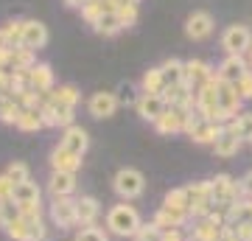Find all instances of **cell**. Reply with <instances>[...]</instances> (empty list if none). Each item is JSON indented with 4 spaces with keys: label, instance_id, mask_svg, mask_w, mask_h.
Returning a JSON list of instances; mask_svg holds the SVG:
<instances>
[{
    "label": "cell",
    "instance_id": "6da1fadb",
    "mask_svg": "<svg viewBox=\"0 0 252 241\" xmlns=\"http://www.w3.org/2000/svg\"><path fill=\"white\" fill-rule=\"evenodd\" d=\"M140 213H137L135 205H129V202H118V205L109 207L107 213V230L112 236H121V239H135V233L140 230Z\"/></svg>",
    "mask_w": 252,
    "mask_h": 241
},
{
    "label": "cell",
    "instance_id": "7a4b0ae2",
    "mask_svg": "<svg viewBox=\"0 0 252 241\" xmlns=\"http://www.w3.org/2000/svg\"><path fill=\"white\" fill-rule=\"evenodd\" d=\"M207 182H210V202H213V207L224 210V213L241 199V188H238V182L230 174H216Z\"/></svg>",
    "mask_w": 252,
    "mask_h": 241
},
{
    "label": "cell",
    "instance_id": "3957f363",
    "mask_svg": "<svg viewBox=\"0 0 252 241\" xmlns=\"http://www.w3.org/2000/svg\"><path fill=\"white\" fill-rule=\"evenodd\" d=\"M112 191L121 197V202H132V199L143 197L146 177H143L137 169L126 166V169H121V171L115 174V179H112Z\"/></svg>",
    "mask_w": 252,
    "mask_h": 241
},
{
    "label": "cell",
    "instance_id": "277c9868",
    "mask_svg": "<svg viewBox=\"0 0 252 241\" xmlns=\"http://www.w3.org/2000/svg\"><path fill=\"white\" fill-rule=\"evenodd\" d=\"M185 197H188L190 219H202V216H207L213 210V202H210V182H207V179H199V182L185 185Z\"/></svg>",
    "mask_w": 252,
    "mask_h": 241
},
{
    "label": "cell",
    "instance_id": "5b68a950",
    "mask_svg": "<svg viewBox=\"0 0 252 241\" xmlns=\"http://www.w3.org/2000/svg\"><path fill=\"white\" fill-rule=\"evenodd\" d=\"M210 81H216V70L207 62H202V59H188V62H182V84H185V87H190L196 93V90H202L205 84H210Z\"/></svg>",
    "mask_w": 252,
    "mask_h": 241
},
{
    "label": "cell",
    "instance_id": "8992f818",
    "mask_svg": "<svg viewBox=\"0 0 252 241\" xmlns=\"http://www.w3.org/2000/svg\"><path fill=\"white\" fill-rule=\"evenodd\" d=\"M221 48L227 56H244L252 48V31L247 26H230L221 34Z\"/></svg>",
    "mask_w": 252,
    "mask_h": 241
},
{
    "label": "cell",
    "instance_id": "52a82bcc",
    "mask_svg": "<svg viewBox=\"0 0 252 241\" xmlns=\"http://www.w3.org/2000/svg\"><path fill=\"white\" fill-rule=\"evenodd\" d=\"M216 101H219V112L224 115V124H230V121L241 112V104H244L233 84L219 81V79H216Z\"/></svg>",
    "mask_w": 252,
    "mask_h": 241
},
{
    "label": "cell",
    "instance_id": "ba28073f",
    "mask_svg": "<svg viewBox=\"0 0 252 241\" xmlns=\"http://www.w3.org/2000/svg\"><path fill=\"white\" fill-rule=\"evenodd\" d=\"M51 222L59 227V230H70L76 227V199L73 197H59V199H51Z\"/></svg>",
    "mask_w": 252,
    "mask_h": 241
},
{
    "label": "cell",
    "instance_id": "9c48e42d",
    "mask_svg": "<svg viewBox=\"0 0 252 241\" xmlns=\"http://www.w3.org/2000/svg\"><path fill=\"white\" fill-rule=\"evenodd\" d=\"M135 109H137V115L143 118V121L157 124V121L162 118V112L168 109V104H165V99H162V96H157V93H140V99H137Z\"/></svg>",
    "mask_w": 252,
    "mask_h": 241
},
{
    "label": "cell",
    "instance_id": "30bf717a",
    "mask_svg": "<svg viewBox=\"0 0 252 241\" xmlns=\"http://www.w3.org/2000/svg\"><path fill=\"white\" fill-rule=\"evenodd\" d=\"M59 146H62V149H67L70 154H76V157H84V154H87V149H90V135H87V129H81V126L70 124L62 132Z\"/></svg>",
    "mask_w": 252,
    "mask_h": 241
},
{
    "label": "cell",
    "instance_id": "8fae6325",
    "mask_svg": "<svg viewBox=\"0 0 252 241\" xmlns=\"http://www.w3.org/2000/svg\"><path fill=\"white\" fill-rule=\"evenodd\" d=\"M23 48L28 51H42L48 45V28L45 23H39V20H26V26H23V39H20Z\"/></svg>",
    "mask_w": 252,
    "mask_h": 241
},
{
    "label": "cell",
    "instance_id": "7c38bea8",
    "mask_svg": "<svg viewBox=\"0 0 252 241\" xmlns=\"http://www.w3.org/2000/svg\"><path fill=\"white\" fill-rule=\"evenodd\" d=\"M221 129H224V126L221 124H216V121H207V118H199L196 124L190 126L188 132V138L193 143H199V146H213V143H216V138L219 135H221Z\"/></svg>",
    "mask_w": 252,
    "mask_h": 241
},
{
    "label": "cell",
    "instance_id": "4fadbf2b",
    "mask_svg": "<svg viewBox=\"0 0 252 241\" xmlns=\"http://www.w3.org/2000/svg\"><path fill=\"white\" fill-rule=\"evenodd\" d=\"M247 70H250V65H247L244 56H224L221 65L216 68V79L219 81H227V84H235V81L241 79Z\"/></svg>",
    "mask_w": 252,
    "mask_h": 241
},
{
    "label": "cell",
    "instance_id": "5bb4252c",
    "mask_svg": "<svg viewBox=\"0 0 252 241\" xmlns=\"http://www.w3.org/2000/svg\"><path fill=\"white\" fill-rule=\"evenodd\" d=\"M118 107H121V104H118L115 93H104V90L93 93L90 101H87V109H90L93 118H112Z\"/></svg>",
    "mask_w": 252,
    "mask_h": 241
},
{
    "label": "cell",
    "instance_id": "9a60e30c",
    "mask_svg": "<svg viewBox=\"0 0 252 241\" xmlns=\"http://www.w3.org/2000/svg\"><path fill=\"white\" fill-rule=\"evenodd\" d=\"M213 17L207 14V11H193L188 20H185V34L190 39H207V36L213 34Z\"/></svg>",
    "mask_w": 252,
    "mask_h": 241
},
{
    "label": "cell",
    "instance_id": "2e32d148",
    "mask_svg": "<svg viewBox=\"0 0 252 241\" xmlns=\"http://www.w3.org/2000/svg\"><path fill=\"white\" fill-rule=\"evenodd\" d=\"M152 222L157 224L160 230H168V227H182V224L190 222V210H180V207H165V205H160Z\"/></svg>",
    "mask_w": 252,
    "mask_h": 241
},
{
    "label": "cell",
    "instance_id": "e0dca14e",
    "mask_svg": "<svg viewBox=\"0 0 252 241\" xmlns=\"http://www.w3.org/2000/svg\"><path fill=\"white\" fill-rule=\"evenodd\" d=\"M98 216H101V202L95 197H79L76 199V224H79V227L95 224Z\"/></svg>",
    "mask_w": 252,
    "mask_h": 241
},
{
    "label": "cell",
    "instance_id": "ac0fdd59",
    "mask_svg": "<svg viewBox=\"0 0 252 241\" xmlns=\"http://www.w3.org/2000/svg\"><path fill=\"white\" fill-rule=\"evenodd\" d=\"M190 112V109H188ZM188 112L185 109H165L162 112V118L154 124V129L160 135H177V132H185V118H188Z\"/></svg>",
    "mask_w": 252,
    "mask_h": 241
},
{
    "label": "cell",
    "instance_id": "d6986e66",
    "mask_svg": "<svg viewBox=\"0 0 252 241\" xmlns=\"http://www.w3.org/2000/svg\"><path fill=\"white\" fill-rule=\"evenodd\" d=\"M48 163H51V171H67V174H76V171L81 169V157L70 154L67 149H62V146H54V149H51Z\"/></svg>",
    "mask_w": 252,
    "mask_h": 241
},
{
    "label": "cell",
    "instance_id": "ffe728a7",
    "mask_svg": "<svg viewBox=\"0 0 252 241\" xmlns=\"http://www.w3.org/2000/svg\"><path fill=\"white\" fill-rule=\"evenodd\" d=\"M48 191L51 197H73L76 191V174H67V171H51V179H48Z\"/></svg>",
    "mask_w": 252,
    "mask_h": 241
},
{
    "label": "cell",
    "instance_id": "44dd1931",
    "mask_svg": "<svg viewBox=\"0 0 252 241\" xmlns=\"http://www.w3.org/2000/svg\"><path fill=\"white\" fill-rule=\"evenodd\" d=\"M162 99H165V104L171 109H193V90L185 87V84H177V87H165V93H162Z\"/></svg>",
    "mask_w": 252,
    "mask_h": 241
},
{
    "label": "cell",
    "instance_id": "7402d4cb",
    "mask_svg": "<svg viewBox=\"0 0 252 241\" xmlns=\"http://www.w3.org/2000/svg\"><path fill=\"white\" fill-rule=\"evenodd\" d=\"M28 79H31V90H36L39 96L54 90V70H51V65H45V62H36L34 68L28 70Z\"/></svg>",
    "mask_w": 252,
    "mask_h": 241
},
{
    "label": "cell",
    "instance_id": "603a6c76",
    "mask_svg": "<svg viewBox=\"0 0 252 241\" xmlns=\"http://www.w3.org/2000/svg\"><path fill=\"white\" fill-rule=\"evenodd\" d=\"M221 230H224V224H219L210 216H202V219L193 222V239H199V241H219Z\"/></svg>",
    "mask_w": 252,
    "mask_h": 241
},
{
    "label": "cell",
    "instance_id": "cb8c5ba5",
    "mask_svg": "<svg viewBox=\"0 0 252 241\" xmlns=\"http://www.w3.org/2000/svg\"><path fill=\"white\" fill-rule=\"evenodd\" d=\"M11 199H14L17 205H42V191H39L36 182L26 179V182H17V185H14V197Z\"/></svg>",
    "mask_w": 252,
    "mask_h": 241
},
{
    "label": "cell",
    "instance_id": "d4e9b609",
    "mask_svg": "<svg viewBox=\"0 0 252 241\" xmlns=\"http://www.w3.org/2000/svg\"><path fill=\"white\" fill-rule=\"evenodd\" d=\"M238 149H241V140H238V135L230 132V129H221V135L216 138V143H213V152H216V157H235L238 154Z\"/></svg>",
    "mask_w": 252,
    "mask_h": 241
},
{
    "label": "cell",
    "instance_id": "484cf974",
    "mask_svg": "<svg viewBox=\"0 0 252 241\" xmlns=\"http://www.w3.org/2000/svg\"><path fill=\"white\" fill-rule=\"evenodd\" d=\"M34 65H36L34 51H28V48H23V45L11 48V56H9V73H14V70H31Z\"/></svg>",
    "mask_w": 252,
    "mask_h": 241
},
{
    "label": "cell",
    "instance_id": "4316f807",
    "mask_svg": "<svg viewBox=\"0 0 252 241\" xmlns=\"http://www.w3.org/2000/svg\"><path fill=\"white\" fill-rule=\"evenodd\" d=\"M48 99L54 101V104H64V107L76 109V104L81 101V93L73 87V84H59V87H54L51 93H48Z\"/></svg>",
    "mask_w": 252,
    "mask_h": 241
},
{
    "label": "cell",
    "instance_id": "83f0119b",
    "mask_svg": "<svg viewBox=\"0 0 252 241\" xmlns=\"http://www.w3.org/2000/svg\"><path fill=\"white\" fill-rule=\"evenodd\" d=\"M247 222H252V199L241 197L227 210V224H247Z\"/></svg>",
    "mask_w": 252,
    "mask_h": 241
},
{
    "label": "cell",
    "instance_id": "f1b7e54d",
    "mask_svg": "<svg viewBox=\"0 0 252 241\" xmlns=\"http://www.w3.org/2000/svg\"><path fill=\"white\" fill-rule=\"evenodd\" d=\"M227 129L238 135V140H241V143L244 140L252 143V112H238V115L227 124Z\"/></svg>",
    "mask_w": 252,
    "mask_h": 241
},
{
    "label": "cell",
    "instance_id": "f546056e",
    "mask_svg": "<svg viewBox=\"0 0 252 241\" xmlns=\"http://www.w3.org/2000/svg\"><path fill=\"white\" fill-rule=\"evenodd\" d=\"M42 115H39V107H26L20 112V121H17V129L20 132H39L42 129Z\"/></svg>",
    "mask_w": 252,
    "mask_h": 241
},
{
    "label": "cell",
    "instance_id": "4dcf8cb0",
    "mask_svg": "<svg viewBox=\"0 0 252 241\" xmlns=\"http://www.w3.org/2000/svg\"><path fill=\"white\" fill-rule=\"evenodd\" d=\"M160 73H162L165 87H177V84H182V62L180 59H165V62L160 65Z\"/></svg>",
    "mask_w": 252,
    "mask_h": 241
},
{
    "label": "cell",
    "instance_id": "1f68e13d",
    "mask_svg": "<svg viewBox=\"0 0 252 241\" xmlns=\"http://www.w3.org/2000/svg\"><path fill=\"white\" fill-rule=\"evenodd\" d=\"M93 28H95V34H104V36H115L118 31H124V23L118 20V14H101L95 23H93Z\"/></svg>",
    "mask_w": 252,
    "mask_h": 241
},
{
    "label": "cell",
    "instance_id": "d6a6232c",
    "mask_svg": "<svg viewBox=\"0 0 252 241\" xmlns=\"http://www.w3.org/2000/svg\"><path fill=\"white\" fill-rule=\"evenodd\" d=\"M140 93H157V96H162L165 93V81H162V73L160 68H152V70L143 73V81H140Z\"/></svg>",
    "mask_w": 252,
    "mask_h": 241
},
{
    "label": "cell",
    "instance_id": "836d02e7",
    "mask_svg": "<svg viewBox=\"0 0 252 241\" xmlns=\"http://www.w3.org/2000/svg\"><path fill=\"white\" fill-rule=\"evenodd\" d=\"M23 26H26V20H9L6 26H0L3 42L9 45V48H17L20 45V39H23Z\"/></svg>",
    "mask_w": 252,
    "mask_h": 241
},
{
    "label": "cell",
    "instance_id": "e575fe53",
    "mask_svg": "<svg viewBox=\"0 0 252 241\" xmlns=\"http://www.w3.org/2000/svg\"><path fill=\"white\" fill-rule=\"evenodd\" d=\"M115 99H118V104H124V107H135L137 99H140V93L135 90V84H129V81H121V84H118Z\"/></svg>",
    "mask_w": 252,
    "mask_h": 241
},
{
    "label": "cell",
    "instance_id": "d590c367",
    "mask_svg": "<svg viewBox=\"0 0 252 241\" xmlns=\"http://www.w3.org/2000/svg\"><path fill=\"white\" fill-rule=\"evenodd\" d=\"M20 219V205L14 202V199H9V202H0V227L6 230L9 224H14Z\"/></svg>",
    "mask_w": 252,
    "mask_h": 241
},
{
    "label": "cell",
    "instance_id": "8d00e7d4",
    "mask_svg": "<svg viewBox=\"0 0 252 241\" xmlns=\"http://www.w3.org/2000/svg\"><path fill=\"white\" fill-rule=\"evenodd\" d=\"M73 241H109V236L107 230H101L98 224H90V227H79Z\"/></svg>",
    "mask_w": 252,
    "mask_h": 241
},
{
    "label": "cell",
    "instance_id": "74e56055",
    "mask_svg": "<svg viewBox=\"0 0 252 241\" xmlns=\"http://www.w3.org/2000/svg\"><path fill=\"white\" fill-rule=\"evenodd\" d=\"M162 205L165 207H180V210H190L188 197H185V188H174V191H168L165 199H162Z\"/></svg>",
    "mask_w": 252,
    "mask_h": 241
},
{
    "label": "cell",
    "instance_id": "f35d334b",
    "mask_svg": "<svg viewBox=\"0 0 252 241\" xmlns=\"http://www.w3.org/2000/svg\"><path fill=\"white\" fill-rule=\"evenodd\" d=\"M135 241H162V230L154 222H143L140 230L135 233Z\"/></svg>",
    "mask_w": 252,
    "mask_h": 241
},
{
    "label": "cell",
    "instance_id": "ab89813d",
    "mask_svg": "<svg viewBox=\"0 0 252 241\" xmlns=\"http://www.w3.org/2000/svg\"><path fill=\"white\" fill-rule=\"evenodd\" d=\"M115 14H118V20L124 23V28L135 26V23H137V3H121Z\"/></svg>",
    "mask_w": 252,
    "mask_h": 241
},
{
    "label": "cell",
    "instance_id": "60d3db41",
    "mask_svg": "<svg viewBox=\"0 0 252 241\" xmlns=\"http://www.w3.org/2000/svg\"><path fill=\"white\" fill-rule=\"evenodd\" d=\"M26 224H28L26 241H45L48 239V230H45V222L42 219H26Z\"/></svg>",
    "mask_w": 252,
    "mask_h": 241
},
{
    "label": "cell",
    "instance_id": "b9f144b4",
    "mask_svg": "<svg viewBox=\"0 0 252 241\" xmlns=\"http://www.w3.org/2000/svg\"><path fill=\"white\" fill-rule=\"evenodd\" d=\"M3 174H6V177H9L14 185H17V182H26V179H31V177H28V166H26V163H11V166L3 171Z\"/></svg>",
    "mask_w": 252,
    "mask_h": 241
},
{
    "label": "cell",
    "instance_id": "7bdbcfd3",
    "mask_svg": "<svg viewBox=\"0 0 252 241\" xmlns=\"http://www.w3.org/2000/svg\"><path fill=\"white\" fill-rule=\"evenodd\" d=\"M233 87H235V93L241 96V101H250V99H252V70L244 73V76L235 81Z\"/></svg>",
    "mask_w": 252,
    "mask_h": 241
},
{
    "label": "cell",
    "instance_id": "ee69618b",
    "mask_svg": "<svg viewBox=\"0 0 252 241\" xmlns=\"http://www.w3.org/2000/svg\"><path fill=\"white\" fill-rule=\"evenodd\" d=\"M101 14H104V11H101V3H98V0H84V6H81V17L87 20L90 26L101 17Z\"/></svg>",
    "mask_w": 252,
    "mask_h": 241
},
{
    "label": "cell",
    "instance_id": "f6af8a7d",
    "mask_svg": "<svg viewBox=\"0 0 252 241\" xmlns=\"http://www.w3.org/2000/svg\"><path fill=\"white\" fill-rule=\"evenodd\" d=\"M6 236H9V239H14V241H26V236H28V224H26V219L20 216V219H17L14 224H9V227H6Z\"/></svg>",
    "mask_w": 252,
    "mask_h": 241
},
{
    "label": "cell",
    "instance_id": "bcb514c9",
    "mask_svg": "<svg viewBox=\"0 0 252 241\" xmlns=\"http://www.w3.org/2000/svg\"><path fill=\"white\" fill-rule=\"evenodd\" d=\"M20 112H23V109H20L17 104H14V101L9 99V107L3 109V118H0V121H3V124H9V126H17V121H20Z\"/></svg>",
    "mask_w": 252,
    "mask_h": 241
},
{
    "label": "cell",
    "instance_id": "7dc6e473",
    "mask_svg": "<svg viewBox=\"0 0 252 241\" xmlns=\"http://www.w3.org/2000/svg\"><path fill=\"white\" fill-rule=\"evenodd\" d=\"M14 197V182L6 174H0V202H9Z\"/></svg>",
    "mask_w": 252,
    "mask_h": 241
},
{
    "label": "cell",
    "instance_id": "c3c4849f",
    "mask_svg": "<svg viewBox=\"0 0 252 241\" xmlns=\"http://www.w3.org/2000/svg\"><path fill=\"white\" fill-rule=\"evenodd\" d=\"M233 227V233H235V239L238 241H252V222H247V224H230Z\"/></svg>",
    "mask_w": 252,
    "mask_h": 241
},
{
    "label": "cell",
    "instance_id": "681fc988",
    "mask_svg": "<svg viewBox=\"0 0 252 241\" xmlns=\"http://www.w3.org/2000/svg\"><path fill=\"white\" fill-rule=\"evenodd\" d=\"M238 188H241V197H247V199H252V169L244 174L241 179H238Z\"/></svg>",
    "mask_w": 252,
    "mask_h": 241
},
{
    "label": "cell",
    "instance_id": "f907efd6",
    "mask_svg": "<svg viewBox=\"0 0 252 241\" xmlns=\"http://www.w3.org/2000/svg\"><path fill=\"white\" fill-rule=\"evenodd\" d=\"M162 241H185L180 227H168V230H162Z\"/></svg>",
    "mask_w": 252,
    "mask_h": 241
},
{
    "label": "cell",
    "instance_id": "816d5d0a",
    "mask_svg": "<svg viewBox=\"0 0 252 241\" xmlns=\"http://www.w3.org/2000/svg\"><path fill=\"white\" fill-rule=\"evenodd\" d=\"M9 107V96H0V118H3V109Z\"/></svg>",
    "mask_w": 252,
    "mask_h": 241
},
{
    "label": "cell",
    "instance_id": "f5cc1de1",
    "mask_svg": "<svg viewBox=\"0 0 252 241\" xmlns=\"http://www.w3.org/2000/svg\"><path fill=\"white\" fill-rule=\"evenodd\" d=\"M247 65H250V70H252V48L247 51Z\"/></svg>",
    "mask_w": 252,
    "mask_h": 241
},
{
    "label": "cell",
    "instance_id": "db71d44e",
    "mask_svg": "<svg viewBox=\"0 0 252 241\" xmlns=\"http://www.w3.org/2000/svg\"><path fill=\"white\" fill-rule=\"evenodd\" d=\"M0 45H6V42H3V31H0Z\"/></svg>",
    "mask_w": 252,
    "mask_h": 241
}]
</instances>
